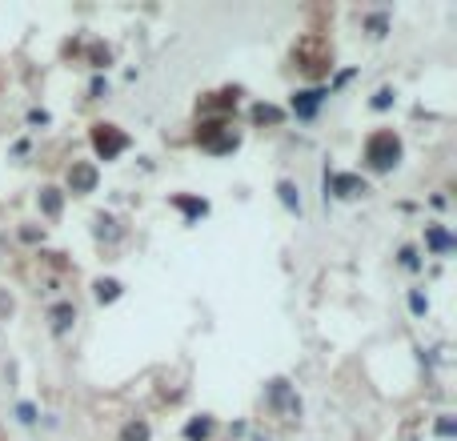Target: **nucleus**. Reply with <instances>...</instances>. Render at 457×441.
<instances>
[{
	"label": "nucleus",
	"instance_id": "obj_1",
	"mask_svg": "<svg viewBox=\"0 0 457 441\" xmlns=\"http://www.w3.org/2000/svg\"><path fill=\"white\" fill-rule=\"evenodd\" d=\"M365 160H369L377 172L393 169L397 160H401V141H397L393 133H373L369 141H365Z\"/></svg>",
	"mask_w": 457,
	"mask_h": 441
},
{
	"label": "nucleus",
	"instance_id": "obj_2",
	"mask_svg": "<svg viewBox=\"0 0 457 441\" xmlns=\"http://www.w3.org/2000/svg\"><path fill=\"white\" fill-rule=\"evenodd\" d=\"M93 148L100 153V160H112V157H121L124 148H129V136L117 133L112 124H97V129H93Z\"/></svg>",
	"mask_w": 457,
	"mask_h": 441
},
{
	"label": "nucleus",
	"instance_id": "obj_3",
	"mask_svg": "<svg viewBox=\"0 0 457 441\" xmlns=\"http://www.w3.org/2000/svg\"><path fill=\"white\" fill-rule=\"evenodd\" d=\"M201 145L213 148V153H233V148H237V136H233V133H221V124H205Z\"/></svg>",
	"mask_w": 457,
	"mask_h": 441
},
{
	"label": "nucleus",
	"instance_id": "obj_4",
	"mask_svg": "<svg viewBox=\"0 0 457 441\" xmlns=\"http://www.w3.org/2000/svg\"><path fill=\"white\" fill-rule=\"evenodd\" d=\"M69 189H73V193H93V189H97V169L85 165V160L73 165V169H69Z\"/></svg>",
	"mask_w": 457,
	"mask_h": 441
},
{
	"label": "nucleus",
	"instance_id": "obj_5",
	"mask_svg": "<svg viewBox=\"0 0 457 441\" xmlns=\"http://www.w3.org/2000/svg\"><path fill=\"white\" fill-rule=\"evenodd\" d=\"M325 189L337 196H357V193H365V181L353 177V172H341V177H325Z\"/></svg>",
	"mask_w": 457,
	"mask_h": 441
},
{
	"label": "nucleus",
	"instance_id": "obj_6",
	"mask_svg": "<svg viewBox=\"0 0 457 441\" xmlns=\"http://www.w3.org/2000/svg\"><path fill=\"white\" fill-rule=\"evenodd\" d=\"M325 97H329L325 88H305V93H297V97H293V112H297V117H313V112L321 109Z\"/></svg>",
	"mask_w": 457,
	"mask_h": 441
},
{
	"label": "nucleus",
	"instance_id": "obj_7",
	"mask_svg": "<svg viewBox=\"0 0 457 441\" xmlns=\"http://www.w3.org/2000/svg\"><path fill=\"white\" fill-rule=\"evenodd\" d=\"M269 401L277 405V409H285V413H297V409H301L297 397L289 393V381H273V385H269Z\"/></svg>",
	"mask_w": 457,
	"mask_h": 441
},
{
	"label": "nucleus",
	"instance_id": "obj_8",
	"mask_svg": "<svg viewBox=\"0 0 457 441\" xmlns=\"http://www.w3.org/2000/svg\"><path fill=\"white\" fill-rule=\"evenodd\" d=\"M76 321V309L73 305H57L52 309V333H69V325Z\"/></svg>",
	"mask_w": 457,
	"mask_h": 441
},
{
	"label": "nucleus",
	"instance_id": "obj_9",
	"mask_svg": "<svg viewBox=\"0 0 457 441\" xmlns=\"http://www.w3.org/2000/svg\"><path fill=\"white\" fill-rule=\"evenodd\" d=\"M209 433H213V421H209V417H201V421H189V425H185V437H189V441H205Z\"/></svg>",
	"mask_w": 457,
	"mask_h": 441
},
{
	"label": "nucleus",
	"instance_id": "obj_10",
	"mask_svg": "<svg viewBox=\"0 0 457 441\" xmlns=\"http://www.w3.org/2000/svg\"><path fill=\"white\" fill-rule=\"evenodd\" d=\"M177 208H181L185 217H205V213H209V205H205V201H193V196H177Z\"/></svg>",
	"mask_w": 457,
	"mask_h": 441
},
{
	"label": "nucleus",
	"instance_id": "obj_11",
	"mask_svg": "<svg viewBox=\"0 0 457 441\" xmlns=\"http://www.w3.org/2000/svg\"><path fill=\"white\" fill-rule=\"evenodd\" d=\"M40 208H44L49 217H57V213H61V193H57V189H40Z\"/></svg>",
	"mask_w": 457,
	"mask_h": 441
},
{
	"label": "nucleus",
	"instance_id": "obj_12",
	"mask_svg": "<svg viewBox=\"0 0 457 441\" xmlns=\"http://www.w3.org/2000/svg\"><path fill=\"white\" fill-rule=\"evenodd\" d=\"M429 245L437 249V253H449V249H453V237L445 233V229H429Z\"/></svg>",
	"mask_w": 457,
	"mask_h": 441
},
{
	"label": "nucleus",
	"instance_id": "obj_13",
	"mask_svg": "<svg viewBox=\"0 0 457 441\" xmlns=\"http://www.w3.org/2000/svg\"><path fill=\"white\" fill-rule=\"evenodd\" d=\"M253 121H257V124H265V121L277 124V121H281V109H273V105H257V109H253Z\"/></svg>",
	"mask_w": 457,
	"mask_h": 441
},
{
	"label": "nucleus",
	"instance_id": "obj_14",
	"mask_svg": "<svg viewBox=\"0 0 457 441\" xmlns=\"http://www.w3.org/2000/svg\"><path fill=\"white\" fill-rule=\"evenodd\" d=\"M277 193H281L285 208H293V213H297V208H301V196H297V189H293V184H289V181H281V184H277Z\"/></svg>",
	"mask_w": 457,
	"mask_h": 441
},
{
	"label": "nucleus",
	"instance_id": "obj_15",
	"mask_svg": "<svg viewBox=\"0 0 457 441\" xmlns=\"http://www.w3.org/2000/svg\"><path fill=\"white\" fill-rule=\"evenodd\" d=\"M121 437L124 441H148V425H145V421H129Z\"/></svg>",
	"mask_w": 457,
	"mask_h": 441
},
{
	"label": "nucleus",
	"instance_id": "obj_16",
	"mask_svg": "<svg viewBox=\"0 0 457 441\" xmlns=\"http://www.w3.org/2000/svg\"><path fill=\"white\" fill-rule=\"evenodd\" d=\"M97 297L100 301H117L121 297V281H97Z\"/></svg>",
	"mask_w": 457,
	"mask_h": 441
},
{
	"label": "nucleus",
	"instance_id": "obj_17",
	"mask_svg": "<svg viewBox=\"0 0 457 441\" xmlns=\"http://www.w3.org/2000/svg\"><path fill=\"white\" fill-rule=\"evenodd\" d=\"M393 105V88H381L377 97H373V109H389Z\"/></svg>",
	"mask_w": 457,
	"mask_h": 441
},
{
	"label": "nucleus",
	"instance_id": "obj_18",
	"mask_svg": "<svg viewBox=\"0 0 457 441\" xmlns=\"http://www.w3.org/2000/svg\"><path fill=\"white\" fill-rule=\"evenodd\" d=\"M401 265H405V269H417V253H413V249H401Z\"/></svg>",
	"mask_w": 457,
	"mask_h": 441
},
{
	"label": "nucleus",
	"instance_id": "obj_19",
	"mask_svg": "<svg viewBox=\"0 0 457 441\" xmlns=\"http://www.w3.org/2000/svg\"><path fill=\"white\" fill-rule=\"evenodd\" d=\"M437 433H441V437H453V421H449V417H441V421H437Z\"/></svg>",
	"mask_w": 457,
	"mask_h": 441
},
{
	"label": "nucleus",
	"instance_id": "obj_20",
	"mask_svg": "<svg viewBox=\"0 0 457 441\" xmlns=\"http://www.w3.org/2000/svg\"><path fill=\"white\" fill-rule=\"evenodd\" d=\"M16 413H20V421H37V409H32V405H20V409H16Z\"/></svg>",
	"mask_w": 457,
	"mask_h": 441
},
{
	"label": "nucleus",
	"instance_id": "obj_21",
	"mask_svg": "<svg viewBox=\"0 0 457 441\" xmlns=\"http://www.w3.org/2000/svg\"><path fill=\"white\" fill-rule=\"evenodd\" d=\"M369 28H373V37H381V33H385V16H373Z\"/></svg>",
	"mask_w": 457,
	"mask_h": 441
},
{
	"label": "nucleus",
	"instance_id": "obj_22",
	"mask_svg": "<svg viewBox=\"0 0 457 441\" xmlns=\"http://www.w3.org/2000/svg\"><path fill=\"white\" fill-rule=\"evenodd\" d=\"M409 305H413V313H425V297L413 293V297H409Z\"/></svg>",
	"mask_w": 457,
	"mask_h": 441
}]
</instances>
